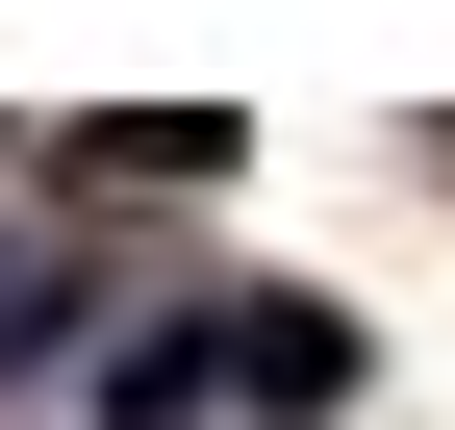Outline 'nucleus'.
<instances>
[{
	"label": "nucleus",
	"mask_w": 455,
	"mask_h": 430,
	"mask_svg": "<svg viewBox=\"0 0 455 430\" xmlns=\"http://www.w3.org/2000/svg\"><path fill=\"white\" fill-rule=\"evenodd\" d=\"M203 380L228 405H355V304H304V279L278 304H203Z\"/></svg>",
	"instance_id": "nucleus-1"
}]
</instances>
